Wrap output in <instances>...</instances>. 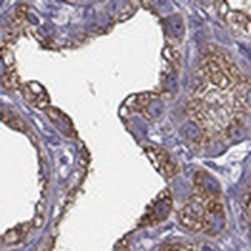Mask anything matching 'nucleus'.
Instances as JSON below:
<instances>
[{
  "label": "nucleus",
  "mask_w": 251,
  "mask_h": 251,
  "mask_svg": "<svg viewBox=\"0 0 251 251\" xmlns=\"http://www.w3.org/2000/svg\"><path fill=\"white\" fill-rule=\"evenodd\" d=\"M147 155L150 156V159L152 160V162L155 163V166L160 170V172L164 175V176H174L177 171L176 168H174V164L171 163L168 156L166 155L163 150L161 148H157L155 146H150L146 148Z\"/></svg>",
  "instance_id": "f257e3e1"
},
{
  "label": "nucleus",
  "mask_w": 251,
  "mask_h": 251,
  "mask_svg": "<svg viewBox=\"0 0 251 251\" xmlns=\"http://www.w3.org/2000/svg\"><path fill=\"white\" fill-rule=\"evenodd\" d=\"M30 229H32V224L19 225V226L14 227V229L9 230L6 233H4L3 244H5V245H13V244L21 241V240L27 236V233H29Z\"/></svg>",
  "instance_id": "f03ea898"
},
{
  "label": "nucleus",
  "mask_w": 251,
  "mask_h": 251,
  "mask_svg": "<svg viewBox=\"0 0 251 251\" xmlns=\"http://www.w3.org/2000/svg\"><path fill=\"white\" fill-rule=\"evenodd\" d=\"M3 121L5 123H8V125L10 126V127H13V128H17L19 129V131H27V127H25V125L23 123V121L19 118L18 116L15 113H13L12 111H5L4 109L3 111Z\"/></svg>",
  "instance_id": "7ed1b4c3"
},
{
  "label": "nucleus",
  "mask_w": 251,
  "mask_h": 251,
  "mask_svg": "<svg viewBox=\"0 0 251 251\" xmlns=\"http://www.w3.org/2000/svg\"><path fill=\"white\" fill-rule=\"evenodd\" d=\"M1 82H3L4 87L9 88V90L19 87L18 75H17L14 69H12V71H10V69L9 71H6L3 74V77H1Z\"/></svg>",
  "instance_id": "20e7f679"
}]
</instances>
